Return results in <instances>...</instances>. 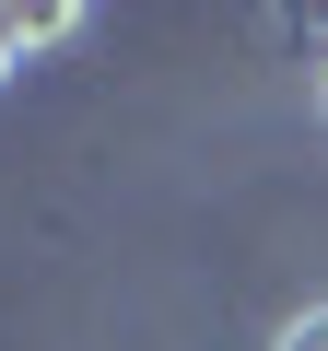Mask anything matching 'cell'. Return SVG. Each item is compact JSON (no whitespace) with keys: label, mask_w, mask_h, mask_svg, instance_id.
I'll return each instance as SVG.
<instances>
[{"label":"cell","mask_w":328,"mask_h":351,"mask_svg":"<svg viewBox=\"0 0 328 351\" xmlns=\"http://www.w3.org/2000/svg\"><path fill=\"white\" fill-rule=\"evenodd\" d=\"M270 351H328V304H305V316H281V339Z\"/></svg>","instance_id":"2"},{"label":"cell","mask_w":328,"mask_h":351,"mask_svg":"<svg viewBox=\"0 0 328 351\" xmlns=\"http://www.w3.org/2000/svg\"><path fill=\"white\" fill-rule=\"evenodd\" d=\"M24 59H36V47H24V12H0V82H12Z\"/></svg>","instance_id":"3"},{"label":"cell","mask_w":328,"mask_h":351,"mask_svg":"<svg viewBox=\"0 0 328 351\" xmlns=\"http://www.w3.org/2000/svg\"><path fill=\"white\" fill-rule=\"evenodd\" d=\"M316 117H328V59H316Z\"/></svg>","instance_id":"4"},{"label":"cell","mask_w":328,"mask_h":351,"mask_svg":"<svg viewBox=\"0 0 328 351\" xmlns=\"http://www.w3.org/2000/svg\"><path fill=\"white\" fill-rule=\"evenodd\" d=\"M59 36H82V12H71V0H47V12H24V47H59Z\"/></svg>","instance_id":"1"}]
</instances>
